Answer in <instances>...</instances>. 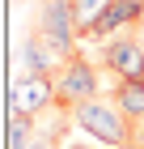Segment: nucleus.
<instances>
[{
  "label": "nucleus",
  "mask_w": 144,
  "mask_h": 149,
  "mask_svg": "<svg viewBox=\"0 0 144 149\" xmlns=\"http://www.w3.org/2000/svg\"><path fill=\"white\" fill-rule=\"evenodd\" d=\"M72 124H81L85 136L98 141V149H123L132 141V119L119 111V102H102V98H89V102L72 107Z\"/></svg>",
  "instance_id": "1"
},
{
  "label": "nucleus",
  "mask_w": 144,
  "mask_h": 149,
  "mask_svg": "<svg viewBox=\"0 0 144 149\" xmlns=\"http://www.w3.org/2000/svg\"><path fill=\"white\" fill-rule=\"evenodd\" d=\"M89 98H98V72H93V64L81 56L64 60L55 72V102L64 107H76V102H89Z\"/></svg>",
  "instance_id": "2"
},
{
  "label": "nucleus",
  "mask_w": 144,
  "mask_h": 149,
  "mask_svg": "<svg viewBox=\"0 0 144 149\" xmlns=\"http://www.w3.org/2000/svg\"><path fill=\"white\" fill-rule=\"evenodd\" d=\"M38 34L59 51V60H72V38L81 34L76 17H72V4L68 0H47L38 9Z\"/></svg>",
  "instance_id": "3"
},
{
  "label": "nucleus",
  "mask_w": 144,
  "mask_h": 149,
  "mask_svg": "<svg viewBox=\"0 0 144 149\" xmlns=\"http://www.w3.org/2000/svg\"><path fill=\"white\" fill-rule=\"evenodd\" d=\"M47 107H55V77H13V85H9V111L43 115Z\"/></svg>",
  "instance_id": "4"
},
{
  "label": "nucleus",
  "mask_w": 144,
  "mask_h": 149,
  "mask_svg": "<svg viewBox=\"0 0 144 149\" xmlns=\"http://www.w3.org/2000/svg\"><path fill=\"white\" fill-rule=\"evenodd\" d=\"M106 64L119 72V81H144V43L140 38H110Z\"/></svg>",
  "instance_id": "5"
},
{
  "label": "nucleus",
  "mask_w": 144,
  "mask_h": 149,
  "mask_svg": "<svg viewBox=\"0 0 144 149\" xmlns=\"http://www.w3.org/2000/svg\"><path fill=\"white\" fill-rule=\"evenodd\" d=\"M55 47L47 43L38 30L34 34H25V43H21V51H17V68H21V77H55Z\"/></svg>",
  "instance_id": "6"
},
{
  "label": "nucleus",
  "mask_w": 144,
  "mask_h": 149,
  "mask_svg": "<svg viewBox=\"0 0 144 149\" xmlns=\"http://www.w3.org/2000/svg\"><path fill=\"white\" fill-rule=\"evenodd\" d=\"M144 17V0H114L110 9L102 13L98 22L89 26L81 38H106V34H119L123 26H132V22H140Z\"/></svg>",
  "instance_id": "7"
},
{
  "label": "nucleus",
  "mask_w": 144,
  "mask_h": 149,
  "mask_svg": "<svg viewBox=\"0 0 144 149\" xmlns=\"http://www.w3.org/2000/svg\"><path fill=\"white\" fill-rule=\"evenodd\" d=\"M114 102H119V111L127 119H144V81H119Z\"/></svg>",
  "instance_id": "8"
},
{
  "label": "nucleus",
  "mask_w": 144,
  "mask_h": 149,
  "mask_svg": "<svg viewBox=\"0 0 144 149\" xmlns=\"http://www.w3.org/2000/svg\"><path fill=\"white\" fill-rule=\"evenodd\" d=\"M30 136H34V115L9 111V149H30Z\"/></svg>",
  "instance_id": "9"
},
{
  "label": "nucleus",
  "mask_w": 144,
  "mask_h": 149,
  "mask_svg": "<svg viewBox=\"0 0 144 149\" xmlns=\"http://www.w3.org/2000/svg\"><path fill=\"white\" fill-rule=\"evenodd\" d=\"M68 4H72V17H76V30L85 34L89 26H93V22L102 17V13H106V9L114 4V0H68Z\"/></svg>",
  "instance_id": "10"
},
{
  "label": "nucleus",
  "mask_w": 144,
  "mask_h": 149,
  "mask_svg": "<svg viewBox=\"0 0 144 149\" xmlns=\"http://www.w3.org/2000/svg\"><path fill=\"white\" fill-rule=\"evenodd\" d=\"M140 30H144V17H140Z\"/></svg>",
  "instance_id": "11"
}]
</instances>
